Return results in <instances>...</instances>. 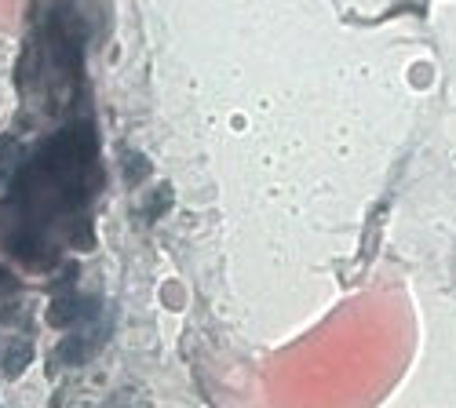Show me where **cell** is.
<instances>
[{
  "label": "cell",
  "mask_w": 456,
  "mask_h": 408,
  "mask_svg": "<svg viewBox=\"0 0 456 408\" xmlns=\"http://www.w3.org/2000/svg\"><path fill=\"white\" fill-rule=\"evenodd\" d=\"M37 73H41V48H37V41H29L26 52H22V59H19V73H15L19 88H29L37 81Z\"/></svg>",
  "instance_id": "4"
},
{
  "label": "cell",
  "mask_w": 456,
  "mask_h": 408,
  "mask_svg": "<svg viewBox=\"0 0 456 408\" xmlns=\"http://www.w3.org/2000/svg\"><path fill=\"white\" fill-rule=\"evenodd\" d=\"M29 361H33V343H29V340H15V343H8V350H4V372H8L12 380L26 372Z\"/></svg>",
  "instance_id": "3"
},
{
  "label": "cell",
  "mask_w": 456,
  "mask_h": 408,
  "mask_svg": "<svg viewBox=\"0 0 456 408\" xmlns=\"http://www.w3.org/2000/svg\"><path fill=\"white\" fill-rule=\"evenodd\" d=\"M132 408H150V404H132Z\"/></svg>",
  "instance_id": "8"
},
{
  "label": "cell",
  "mask_w": 456,
  "mask_h": 408,
  "mask_svg": "<svg viewBox=\"0 0 456 408\" xmlns=\"http://www.w3.org/2000/svg\"><path fill=\"white\" fill-rule=\"evenodd\" d=\"M106 332H110V328L95 332V336H88V332H73V336H66V340L59 343V361H62V364H85V361L95 354V347L102 343Z\"/></svg>",
  "instance_id": "2"
},
{
  "label": "cell",
  "mask_w": 456,
  "mask_h": 408,
  "mask_svg": "<svg viewBox=\"0 0 456 408\" xmlns=\"http://www.w3.org/2000/svg\"><path fill=\"white\" fill-rule=\"evenodd\" d=\"M12 292H19V277L0 267V295H12Z\"/></svg>",
  "instance_id": "7"
},
{
  "label": "cell",
  "mask_w": 456,
  "mask_h": 408,
  "mask_svg": "<svg viewBox=\"0 0 456 408\" xmlns=\"http://www.w3.org/2000/svg\"><path fill=\"white\" fill-rule=\"evenodd\" d=\"M125 172H128L132 182H139V179H146L150 164H146V157H139V154H125Z\"/></svg>",
  "instance_id": "6"
},
{
  "label": "cell",
  "mask_w": 456,
  "mask_h": 408,
  "mask_svg": "<svg viewBox=\"0 0 456 408\" xmlns=\"http://www.w3.org/2000/svg\"><path fill=\"white\" fill-rule=\"evenodd\" d=\"M45 321H48L52 328H85V324H92V321H102V317H99V300H85V295L59 292L55 300L48 303Z\"/></svg>",
  "instance_id": "1"
},
{
  "label": "cell",
  "mask_w": 456,
  "mask_h": 408,
  "mask_svg": "<svg viewBox=\"0 0 456 408\" xmlns=\"http://www.w3.org/2000/svg\"><path fill=\"white\" fill-rule=\"evenodd\" d=\"M19 157H22V150L12 142V139H0V175H8L15 164H19Z\"/></svg>",
  "instance_id": "5"
}]
</instances>
